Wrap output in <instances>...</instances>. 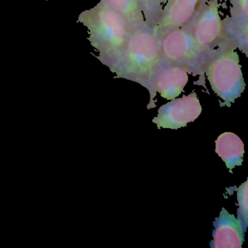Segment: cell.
<instances>
[{
    "instance_id": "6da1fadb",
    "label": "cell",
    "mask_w": 248,
    "mask_h": 248,
    "mask_svg": "<svg viewBox=\"0 0 248 248\" xmlns=\"http://www.w3.org/2000/svg\"><path fill=\"white\" fill-rule=\"evenodd\" d=\"M78 22L88 29V40L98 53L97 59L109 68L124 50L131 33L125 18L100 1L81 13Z\"/></svg>"
},
{
    "instance_id": "7a4b0ae2",
    "label": "cell",
    "mask_w": 248,
    "mask_h": 248,
    "mask_svg": "<svg viewBox=\"0 0 248 248\" xmlns=\"http://www.w3.org/2000/svg\"><path fill=\"white\" fill-rule=\"evenodd\" d=\"M162 63L159 40L149 27L130 33L127 45L109 67L116 78L137 82L147 89Z\"/></svg>"
},
{
    "instance_id": "3957f363",
    "label": "cell",
    "mask_w": 248,
    "mask_h": 248,
    "mask_svg": "<svg viewBox=\"0 0 248 248\" xmlns=\"http://www.w3.org/2000/svg\"><path fill=\"white\" fill-rule=\"evenodd\" d=\"M203 74L212 90L228 107L245 91L239 55L233 47L220 46L211 50L204 62Z\"/></svg>"
},
{
    "instance_id": "277c9868",
    "label": "cell",
    "mask_w": 248,
    "mask_h": 248,
    "mask_svg": "<svg viewBox=\"0 0 248 248\" xmlns=\"http://www.w3.org/2000/svg\"><path fill=\"white\" fill-rule=\"evenodd\" d=\"M159 40L162 63L184 66L193 75L204 77L203 66L208 53L197 46L191 23L171 30Z\"/></svg>"
},
{
    "instance_id": "5b68a950",
    "label": "cell",
    "mask_w": 248,
    "mask_h": 248,
    "mask_svg": "<svg viewBox=\"0 0 248 248\" xmlns=\"http://www.w3.org/2000/svg\"><path fill=\"white\" fill-rule=\"evenodd\" d=\"M219 7L218 0H207L190 21L194 40L207 53L217 47L223 38Z\"/></svg>"
},
{
    "instance_id": "8992f818",
    "label": "cell",
    "mask_w": 248,
    "mask_h": 248,
    "mask_svg": "<svg viewBox=\"0 0 248 248\" xmlns=\"http://www.w3.org/2000/svg\"><path fill=\"white\" fill-rule=\"evenodd\" d=\"M202 106L197 93L193 92L182 98H175L162 106L158 110L157 117L153 123L159 128L176 129L186 127L188 123L198 118L202 112Z\"/></svg>"
},
{
    "instance_id": "52a82bcc",
    "label": "cell",
    "mask_w": 248,
    "mask_h": 248,
    "mask_svg": "<svg viewBox=\"0 0 248 248\" xmlns=\"http://www.w3.org/2000/svg\"><path fill=\"white\" fill-rule=\"evenodd\" d=\"M188 74L189 72L184 66L161 63L147 88L151 96L148 108L153 104V98L156 96V93L167 100L175 99L181 95L188 83Z\"/></svg>"
},
{
    "instance_id": "ba28073f",
    "label": "cell",
    "mask_w": 248,
    "mask_h": 248,
    "mask_svg": "<svg viewBox=\"0 0 248 248\" xmlns=\"http://www.w3.org/2000/svg\"><path fill=\"white\" fill-rule=\"evenodd\" d=\"M207 0H168L159 22L153 29L158 38L189 22Z\"/></svg>"
},
{
    "instance_id": "9c48e42d",
    "label": "cell",
    "mask_w": 248,
    "mask_h": 248,
    "mask_svg": "<svg viewBox=\"0 0 248 248\" xmlns=\"http://www.w3.org/2000/svg\"><path fill=\"white\" fill-rule=\"evenodd\" d=\"M213 248H240L245 241V232L240 222L233 215L222 209L213 222Z\"/></svg>"
},
{
    "instance_id": "30bf717a",
    "label": "cell",
    "mask_w": 248,
    "mask_h": 248,
    "mask_svg": "<svg viewBox=\"0 0 248 248\" xmlns=\"http://www.w3.org/2000/svg\"><path fill=\"white\" fill-rule=\"evenodd\" d=\"M223 38L218 46H226L239 49L248 57V19L227 16L222 20Z\"/></svg>"
},
{
    "instance_id": "8fae6325",
    "label": "cell",
    "mask_w": 248,
    "mask_h": 248,
    "mask_svg": "<svg viewBox=\"0 0 248 248\" xmlns=\"http://www.w3.org/2000/svg\"><path fill=\"white\" fill-rule=\"evenodd\" d=\"M216 152L232 172L233 168L240 166L243 162V142L234 133H222L216 140Z\"/></svg>"
},
{
    "instance_id": "7c38bea8",
    "label": "cell",
    "mask_w": 248,
    "mask_h": 248,
    "mask_svg": "<svg viewBox=\"0 0 248 248\" xmlns=\"http://www.w3.org/2000/svg\"><path fill=\"white\" fill-rule=\"evenodd\" d=\"M101 2L121 14L127 21L131 32L137 29L148 27L139 0H101Z\"/></svg>"
},
{
    "instance_id": "4fadbf2b",
    "label": "cell",
    "mask_w": 248,
    "mask_h": 248,
    "mask_svg": "<svg viewBox=\"0 0 248 248\" xmlns=\"http://www.w3.org/2000/svg\"><path fill=\"white\" fill-rule=\"evenodd\" d=\"M145 22L153 30L159 22L162 12L160 0H139Z\"/></svg>"
},
{
    "instance_id": "5bb4252c",
    "label": "cell",
    "mask_w": 248,
    "mask_h": 248,
    "mask_svg": "<svg viewBox=\"0 0 248 248\" xmlns=\"http://www.w3.org/2000/svg\"><path fill=\"white\" fill-rule=\"evenodd\" d=\"M248 181L239 186L237 191L238 220L240 222L244 230L246 232L248 227Z\"/></svg>"
},
{
    "instance_id": "9a60e30c",
    "label": "cell",
    "mask_w": 248,
    "mask_h": 248,
    "mask_svg": "<svg viewBox=\"0 0 248 248\" xmlns=\"http://www.w3.org/2000/svg\"><path fill=\"white\" fill-rule=\"evenodd\" d=\"M231 4V17L248 19V0H226Z\"/></svg>"
},
{
    "instance_id": "2e32d148",
    "label": "cell",
    "mask_w": 248,
    "mask_h": 248,
    "mask_svg": "<svg viewBox=\"0 0 248 248\" xmlns=\"http://www.w3.org/2000/svg\"><path fill=\"white\" fill-rule=\"evenodd\" d=\"M161 2H162V5L163 4L166 3L167 2H168V0H160Z\"/></svg>"
},
{
    "instance_id": "e0dca14e",
    "label": "cell",
    "mask_w": 248,
    "mask_h": 248,
    "mask_svg": "<svg viewBox=\"0 0 248 248\" xmlns=\"http://www.w3.org/2000/svg\"><path fill=\"white\" fill-rule=\"evenodd\" d=\"M46 1H48V0H46Z\"/></svg>"
}]
</instances>
